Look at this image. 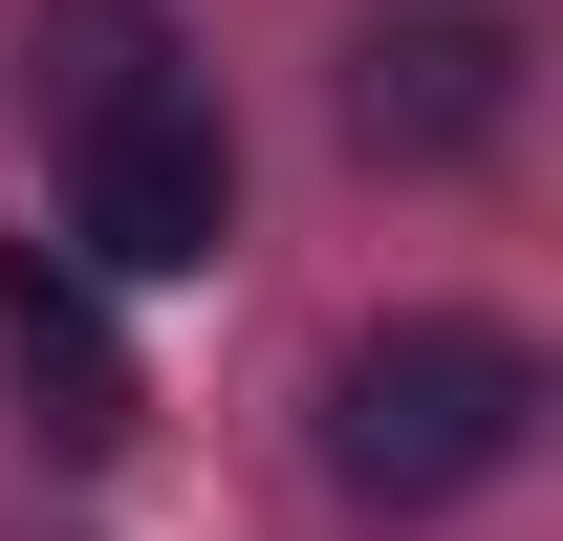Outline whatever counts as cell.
I'll return each mask as SVG.
<instances>
[{
    "mask_svg": "<svg viewBox=\"0 0 563 541\" xmlns=\"http://www.w3.org/2000/svg\"><path fill=\"white\" fill-rule=\"evenodd\" d=\"M66 239L109 281H196L217 239H239V131H217V87H174V66L87 87L66 109Z\"/></svg>",
    "mask_w": 563,
    "mask_h": 541,
    "instance_id": "7a4b0ae2",
    "label": "cell"
},
{
    "mask_svg": "<svg viewBox=\"0 0 563 541\" xmlns=\"http://www.w3.org/2000/svg\"><path fill=\"white\" fill-rule=\"evenodd\" d=\"M0 368H22V433H44V455H131V346H109V303H87L44 239L0 261Z\"/></svg>",
    "mask_w": 563,
    "mask_h": 541,
    "instance_id": "277c9868",
    "label": "cell"
},
{
    "mask_svg": "<svg viewBox=\"0 0 563 541\" xmlns=\"http://www.w3.org/2000/svg\"><path fill=\"white\" fill-rule=\"evenodd\" d=\"M520 433H542V346L477 325V303H412V325H368L325 368V476L368 520H433V498L520 476Z\"/></svg>",
    "mask_w": 563,
    "mask_h": 541,
    "instance_id": "6da1fadb",
    "label": "cell"
},
{
    "mask_svg": "<svg viewBox=\"0 0 563 541\" xmlns=\"http://www.w3.org/2000/svg\"><path fill=\"white\" fill-rule=\"evenodd\" d=\"M131 66H174L152 0H44V109H87V87H131Z\"/></svg>",
    "mask_w": 563,
    "mask_h": 541,
    "instance_id": "5b68a950",
    "label": "cell"
},
{
    "mask_svg": "<svg viewBox=\"0 0 563 541\" xmlns=\"http://www.w3.org/2000/svg\"><path fill=\"white\" fill-rule=\"evenodd\" d=\"M498 109H520V22L498 0H390L347 44V152L368 174H455V152H498Z\"/></svg>",
    "mask_w": 563,
    "mask_h": 541,
    "instance_id": "3957f363",
    "label": "cell"
}]
</instances>
